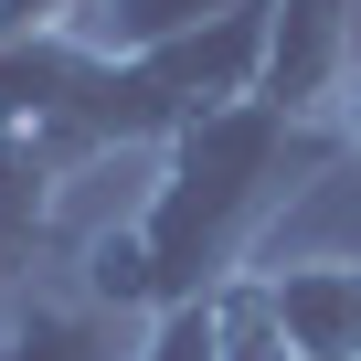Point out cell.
Returning <instances> with one entry per match:
<instances>
[{"mask_svg": "<svg viewBox=\"0 0 361 361\" xmlns=\"http://www.w3.org/2000/svg\"><path fill=\"white\" fill-rule=\"evenodd\" d=\"M329 138L361 159V64H350V85H340V106H329Z\"/></svg>", "mask_w": 361, "mask_h": 361, "instance_id": "9", "label": "cell"}, {"mask_svg": "<svg viewBox=\"0 0 361 361\" xmlns=\"http://www.w3.org/2000/svg\"><path fill=\"white\" fill-rule=\"evenodd\" d=\"M340 138L329 128H298L276 106H213L202 128H180L149 149V192H138V255H149V298L180 308V298H213L224 276L255 266L266 224L308 192V170L329 159ZM149 308V319H159Z\"/></svg>", "mask_w": 361, "mask_h": 361, "instance_id": "1", "label": "cell"}, {"mask_svg": "<svg viewBox=\"0 0 361 361\" xmlns=\"http://www.w3.org/2000/svg\"><path fill=\"white\" fill-rule=\"evenodd\" d=\"M298 361H361V255H255Z\"/></svg>", "mask_w": 361, "mask_h": 361, "instance_id": "4", "label": "cell"}, {"mask_svg": "<svg viewBox=\"0 0 361 361\" xmlns=\"http://www.w3.org/2000/svg\"><path fill=\"white\" fill-rule=\"evenodd\" d=\"M361 64V0H266V64H255V106L329 128L340 85Z\"/></svg>", "mask_w": 361, "mask_h": 361, "instance_id": "3", "label": "cell"}, {"mask_svg": "<svg viewBox=\"0 0 361 361\" xmlns=\"http://www.w3.org/2000/svg\"><path fill=\"white\" fill-rule=\"evenodd\" d=\"M213 11H234V0H75L64 43L96 54V64H128V54H159V43H180V32H202Z\"/></svg>", "mask_w": 361, "mask_h": 361, "instance_id": "6", "label": "cell"}, {"mask_svg": "<svg viewBox=\"0 0 361 361\" xmlns=\"http://www.w3.org/2000/svg\"><path fill=\"white\" fill-rule=\"evenodd\" d=\"M128 361H224V340H213V298H180V308L138 319V350H128Z\"/></svg>", "mask_w": 361, "mask_h": 361, "instance_id": "8", "label": "cell"}, {"mask_svg": "<svg viewBox=\"0 0 361 361\" xmlns=\"http://www.w3.org/2000/svg\"><path fill=\"white\" fill-rule=\"evenodd\" d=\"M213 340H224V361H298V350H287V329H276V298H266V276H255V266L213 287Z\"/></svg>", "mask_w": 361, "mask_h": 361, "instance_id": "7", "label": "cell"}, {"mask_svg": "<svg viewBox=\"0 0 361 361\" xmlns=\"http://www.w3.org/2000/svg\"><path fill=\"white\" fill-rule=\"evenodd\" d=\"M255 64H266V0H234V11H213L202 32H180L159 54H128V64H96V149H159L180 128H202L213 106H245L255 96Z\"/></svg>", "mask_w": 361, "mask_h": 361, "instance_id": "2", "label": "cell"}, {"mask_svg": "<svg viewBox=\"0 0 361 361\" xmlns=\"http://www.w3.org/2000/svg\"><path fill=\"white\" fill-rule=\"evenodd\" d=\"M128 329H138V319L96 308L75 276H64V287L32 276L11 308H0V361H128Z\"/></svg>", "mask_w": 361, "mask_h": 361, "instance_id": "5", "label": "cell"}]
</instances>
